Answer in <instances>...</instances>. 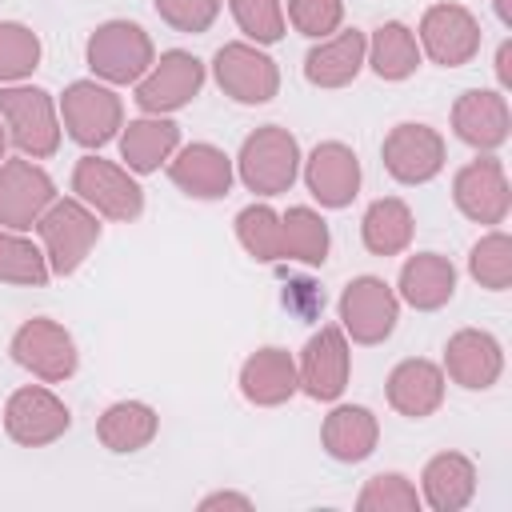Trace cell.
Segmentation results:
<instances>
[{"instance_id":"cell-15","label":"cell","mask_w":512,"mask_h":512,"mask_svg":"<svg viewBox=\"0 0 512 512\" xmlns=\"http://www.w3.org/2000/svg\"><path fill=\"white\" fill-rule=\"evenodd\" d=\"M296 376H300V392L312 400H340L352 376V348L340 324H324L320 332L308 336V344L300 348L296 360Z\"/></svg>"},{"instance_id":"cell-40","label":"cell","mask_w":512,"mask_h":512,"mask_svg":"<svg viewBox=\"0 0 512 512\" xmlns=\"http://www.w3.org/2000/svg\"><path fill=\"white\" fill-rule=\"evenodd\" d=\"M216 508H236V512H248L252 508V496L244 492H212L200 500V512H216Z\"/></svg>"},{"instance_id":"cell-28","label":"cell","mask_w":512,"mask_h":512,"mask_svg":"<svg viewBox=\"0 0 512 512\" xmlns=\"http://www.w3.org/2000/svg\"><path fill=\"white\" fill-rule=\"evenodd\" d=\"M156 432H160V416L144 400H116L96 420V440L116 456H132V452L148 448L156 440Z\"/></svg>"},{"instance_id":"cell-18","label":"cell","mask_w":512,"mask_h":512,"mask_svg":"<svg viewBox=\"0 0 512 512\" xmlns=\"http://www.w3.org/2000/svg\"><path fill=\"white\" fill-rule=\"evenodd\" d=\"M300 176L320 208H348L360 192V156L344 140H320L300 160Z\"/></svg>"},{"instance_id":"cell-36","label":"cell","mask_w":512,"mask_h":512,"mask_svg":"<svg viewBox=\"0 0 512 512\" xmlns=\"http://www.w3.org/2000/svg\"><path fill=\"white\" fill-rule=\"evenodd\" d=\"M356 508L360 512H416L420 492L404 472H376L372 480H364Z\"/></svg>"},{"instance_id":"cell-10","label":"cell","mask_w":512,"mask_h":512,"mask_svg":"<svg viewBox=\"0 0 512 512\" xmlns=\"http://www.w3.org/2000/svg\"><path fill=\"white\" fill-rule=\"evenodd\" d=\"M12 360L32 372L36 380L44 384H64L68 376H76V364H80V352H76V340L64 324L48 320V316H32L24 320L16 332H12V344H8Z\"/></svg>"},{"instance_id":"cell-12","label":"cell","mask_w":512,"mask_h":512,"mask_svg":"<svg viewBox=\"0 0 512 512\" xmlns=\"http://www.w3.org/2000/svg\"><path fill=\"white\" fill-rule=\"evenodd\" d=\"M420 56H428L440 68H464L480 52V20L464 4H428L416 32Z\"/></svg>"},{"instance_id":"cell-14","label":"cell","mask_w":512,"mask_h":512,"mask_svg":"<svg viewBox=\"0 0 512 512\" xmlns=\"http://www.w3.org/2000/svg\"><path fill=\"white\" fill-rule=\"evenodd\" d=\"M452 200L460 208V216H468L472 224H504L508 208H512V184L504 172V160H496L492 152L468 160L464 168H456L452 176Z\"/></svg>"},{"instance_id":"cell-42","label":"cell","mask_w":512,"mask_h":512,"mask_svg":"<svg viewBox=\"0 0 512 512\" xmlns=\"http://www.w3.org/2000/svg\"><path fill=\"white\" fill-rule=\"evenodd\" d=\"M492 8H496V16H500V24L512 28V0H492Z\"/></svg>"},{"instance_id":"cell-29","label":"cell","mask_w":512,"mask_h":512,"mask_svg":"<svg viewBox=\"0 0 512 512\" xmlns=\"http://www.w3.org/2000/svg\"><path fill=\"white\" fill-rule=\"evenodd\" d=\"M412 232H416V216L400 196H380L360 216V240L372 256H400L412 244Z\"/></svg>"},{"instance_id":"cell-30","label":"cell","mask_w":512,"mask_h":512,"mask_svg":"<svg viewBox=\"0 0 512 512\" xmlns=\"http://www.w3.org/2000/svg\"><path fill=\"white\" fill-rule=\"evenodd\" d=\"M364 64L396 84V80H408L416 68H420V44H416V32L404 24V20H384L380 28H372L368 36V52H364Z\"/></svg>"},{"instance_id":"cell-35","label":"cell","mask_w":512,"mask_h":512,"mask_svg":"<svg viewBox=\"0 0 512 512\" xmlns=\"http://www.w3.org/2000/svg\"><path fill=\"white\" fill-rule=\"evenodd\" d=\"M40 36L20 20H0V84H20L40 68Z\"/></svg>"},{"instance_id":"cell-7","label":"cell","mask_w":512,"mask_h":512,"mask_svg":"<svg viewBox=\"0 0 512 512\" xmlns=\"http://www.w3.org/2000/svg\"><path fill=\"white\" fill-rule=\"evenodd\" d=\"M336 316H340V328L352 344L372 348V344H384L396 332L400 296L380 276H356V280L344 284V292L336 300Z\"/></svg>"},{"instance_id":"cell-20","label":"cell","mask_w":512,"mask_h":512,"mask_svg":"<svg viewBox=\"0 0 512 512\" xmlns=\"http://www.w3.org/2000/svg\"><path fill=\"white\" fill-rule=\"evenodd\" d=\"M444 376L468 392H488L504 372V348L484 328H460L444 344Z\"/></svg>"},{"instance_id":"cell-26","label":"cell","mask_w":512,"mask_h":512,"mask_svg":"<svg viewBox=\"0 0 512 512\" xmlns=\"http://www.w3.org/2000/svg\"><path fill=\"white\" fill-rule=\"evenodd\" d=\"M476 496V464L464 452H436L420 472V504L432 512H460Z\"/></svg>"},{"instance_id":"cell-41","label":"cell","mask_w":512,"mask_h":512,"mask_svg":"<svg viewBox=\"0 0 512 512\" xmlns=\"http://www.w3.org/2000/svg\"><path fill=\"white\" fill-rule=\"evenodd\" d=\"M508 60H512V40H504L500 52H496V80H500V92L512 84V68H508Z\"/></svg>"},{"instance_id":"cell-2","label":"cell","mask_w":512,"mask_h":512,"mask_svg":"<svg viewBox=\"0 0 512 512\" xmlns=\"http://www.w3.org/2000/svg\"><path fill=\"white\" fill-rule=\"evenodd\" d=\"M300 160H304L300 156V140L280 124H264V128L244 136L240 156L232 164H236L240 184L248 192H256L260 200H268V196H280V192H288L296 184Z\"/></svg>"},{"instance_id":"cell-38","label":"cell","mask_w":512,"mask_h":512,"mask_svg":"<svg viewBox=\"0 0 512 512\" xmlns=\"http://www.w3.org/2000/svg\"><path fill=\"white\" fill-rule=\"evenodd\" d=\"M284 20L300 36L324 40V36L340 32V24H344V0H288V16Z\"/></svg>"},{"instance_id":"cell-6","label":"cell","mask_w":512,"mask_h":512,"mask_svg":"<svg viewBox=\"0 0 512 512\" xmlns=\"http://www.w3.org/2000/svg\"><path fill=\"white\" fill-rule=\"evenodd\" d=\"M72 196L84 200L96 216L128 224L144 212V188L136 184V176L124 164H112L96 152L80 156L72 168Z\"/></svg>"},{"instance_id":"cell-25","label":"cell","mask_w":512,"mask_h":512,"mask_svg":"<svg viewBox=\"0 0 512 512\" xmlns=\"http://www.w3.org/2000/svg\"><path fill=\"white\" fill-rule=\"evenodd\" d=\"M120 160L132 176H148L160 172V164L172 160V152L180 148V124L172 116H140L128 120L120 128Z\"/></svg>"},{"instance_id":"cell-32","label":"cell","mask_w":512,"mask_h":512,"mask_svg":"<svg viewBox=\"0 0 512 512\" xmlns=\"http://www.w3.org/2000/svg\"><path fill=\"white\" fill-rule=\"evenodd\" d=\"M52 276L48 256L40 244H32L24 232L0 228V284L16 288H44Z\"/></svg>"},{"instance_id":"cell-34","label":"cell","mask_w":512,"mask_h":512,"mask_svg":"<svg viewBox=\"0 0 512 512\" xmlns=\"http://www.w3.org/2000/svg\"><path fill=\"white\" fill-rule=\"evenodd\" d=\"M468 276L488 292H508L512 288V236L500 228L484 232L468 252Z\"/></svg>"},{"instance_id":"cell-33","label":"cell","mask_w":512,"mask_h":512,"mask_svg":"<svg viewBox=\"0 0 512 512\" xmlns=\"http://www.w3.org/2000/svg\"><path fill=\"white\" fill-rule=\"evenodd\" d=\"M236 240L240 248L260 260V264H276L284 260V232H280V212L272 204H248L236 212Z\"/></svg>"},{"instance_id":"cell-16","label":"cell","mask_w":512,"mask_h":512,"mask_svg":"<svg viewBox=\"0 0 512 512\" xmlns=\"http://www.w3.org/2000/svg\"><path fill=\"white\" fill-rule=\"evenodd\" d=\"M56 200V180L28 156L0 160V228L32 232L44 208Z\"/></svg>"},{"instance_id":"cell-17","label":"cell","mask_w":512,"mask_h":512,"mask_svg":"<svg viewBox=\"0 0 512 512\" xmlns=\"http://www.w3.org/2000/svg\"><path fill=\"white\" fill-rule=\"evenodd\" d=\"M452 132L476 152H496L512 136V108L500 88H468L452 104Z\"/></svg>"},{"instance_id":"cell-31","label":"cell","mask_w":512,"mask_h":512,"mask_svg":"<svg viewBox=\"0 0 512 512\" xmlns=\"http://www.w3.org/2000/svg\"><path fill=\"white\" fill-rule=\"evenodd\" d=\"M280 232H284V260H300L308 268H320L328 260L332 236L316 208L292 204L288 212H280Z\"/></svg>"},{"instance_id":"cell-1","label":"cell","mask_w":512,"mask_h":512,"mask_svg":"<svg viewBox=\"0 0 512 512\" xmlns=\"http://www.w3.org/2000/svg\"><path fill=\"white\" fill-rule=\"evenodd\" d=\"M0 120L8 128V144H16L28 160H48L60 152V108L52 92L36 84H0Z\"/></svg>"},{"instance_id":"cell-9","label":"cell","mask_w":512,"mask_h":512,"mask_svg":"<svg viewBox=\"0 0 512 512\" xmlns=\"http://www.w3.org/2000/svg\"><path fill=\"white\" fill-rule=\"evenodd\" d=\"M220 92L236 104H268L280 92V64L252 40H228L212 56Z\"/></svg>"},{"instance_id":"cell-43","label":"cell","mask_w":512,"mask_h":512,"mask_svg":"<svg viewBox=\"0 0 512 512\" xmlns=\"http://www.w3.org/2000/svg\"><path fill=\"white\" fill-rule=\"evenodd\" d=\"M4 152H8V128H4V120H0V160H4Z\"/></svg>"},{"instance_id":"cell-3","label":"cell","mask_w":512,"mask_h":512,"mask_svg":"<svg viewBox=\"0 0 512 512\" xmlns=\"http://www.w3.org/2000/svg\"><path fill=\"white\" fill-rule=\"evenodd\" d=\"M36 232L52 276H72L84 268V260L100 240V216L76 196H56L36 220Z\"/></svg>"},{"instance_id":"cell-27","label":"cell","mask_w":512,"mask_h":512,"mask_svg":"<svg viewBox=\"0 0 512 512\" xmlns=\"http://www.w3.org/2000/svg\"><path fill=\"white\" fill-rule=\"evenodd\" d=\"M396 296L416 312H436L456 296V268L440 252H416L400 264Z\"/></svg>"},{"instance_id":"cell-5","label":"cell","mask_w":512,"mask_h":512,"mask_svg":"<svg viewBox=\"0 0 512 512\" xmlns=\"http://www.w3.org/2000/svg\"><path fill=\"white\" fill-rule=\"evenodd\" d=\"M84 60L96 80L120 88V84H136L156 64V44L136 20H104L88 36Z\"/></svg>"},{"instance_id":"cell-39","label":"cell","mask_w":512,"mask_h":512,"mask_svg":"<svg viewBox=\"0 0 512 512\" xmlns=\"http://www.w3.org/2000/svg\"><path fill=\"white\" fill-rule=\"evenodd\" d=\"M156 16L176 32H208L220 16V0H152Z\"/></svg>"},{"instance_id":"cell-22","label":"cell","mask_w":512,"mask_h":512,"mask_svg":"<svg viewBox=\"0 0 512 512\" xmlns=\"http://www.w3.org/2000/svg\"><path fill=\"white\" fill-rule=\"evenodd\" d=\"M300 392L296 360L288 348L264 344L240 364V396L256 408H280Z\"/></svg>"},{"instance_id":"cell-8","label":"cell","mask_w":512,"mask_h":512,"mask_svg":"<svg viewBox=\"0 0 512 512\" xmlns=\"http://www.w3.org/2000/svg\"><path fill=\"white\" fill-rule=\"evenodd\" d=\"M204 76H208L204 60H196V56L184 52V48H168V52H160L156 64L132 84V88H136L132 100L140 104L144 116H172V112L188 108V104L200 96Z\"/></svg>"},{"instance_id":"cell-24","label":"cell","mask_w":512,"mask_h":512,"mask_svg":"<svg viewBox=\"0 0 512 512\" xmlns=\"http://www.w3.org/2000/svg\"><path fill=\"white\" fill-rule=\"evenodd\" d=\"M320 444L336 464H360L380 444V420L364 404H336L320 424Z\"/></svg>"},{"instance_id":"cell-11","label":"cell","mask_w":512,"mask_h":512,"mask_svg":"<svg viewBox=\"0 0 512 512\" xmlns=\"http://www.w3.org/2000/svg\"><path fill=\"white\" fill-rule=\"evenodd\" d=\"M380 156H384V172L396 180V184H428L444 172V160H448V144L444 136L432 128V124H420V120H404L396 124L384 144H380Z\"/></svg>"},{"instance_id":"cell-23","label":"cell","mask_w":512,"mask_h":512,"mask_svg":"<svg viewBox=\"0 0 512 512\" xmlns=\"http://www.w3.org/2000/svg\"><path fill=\"white\" fill-rule=\"evenodd\" d=\"M364 52H368V36L360 28H340L308 48L304 80L312 88H348L364 68Z\"/></svg>"},{"instance_id":"cell-19","label":"cell","mask_w":512,"mask_h":512,"mask_svg":"<svg viewBox=\"0 0 512 512\" xmlns=\"http://www.w3.org/2000/svg\"><path fill=\"white\" fill-rule=\"evenodd\" d=\"M168 180L192 200H224L232 192L236 164L224 148H216L208 140H192V144H180L172 152Z\"/></svg>"},{"instance_id":"cell-37","label":"cell","mask_w":512,"mask_h":512,"mask_svg":"<svg viewBox=\"0 0 512 512\" xmlns=\"http://www.w3.org/2000/svg\"><path fill=\"white\" fill-rule=\"evenodd\" d=\"M236 28L252 40V44H276L288 32L284 20V0H228Z\"/></svg>"},{"instance_id":"cell-4","label":"cell","mask_w":512,"mask_h":512,"mask_svg":"<svg viewBox=\"0 0 512 512\" xmlns=\"http://www.w3.org/2000/svg\"><path fill=\"white\" fill-rule=\"evenodd\" d=\"M56 108H60L64 132H68L80 148H88V152L112 144V140L120 136V128H124V100L116 96L112 84H104V80H96V76H92V80H72V84L60 92Z\"/></svg>"},{"instance_id":"cell-21","label":"cell","mask_w":512,"mask_h":512,"mask_svg":"<svg viewBox=\"0 0 512 512\" xmlns=\"http://www.w3.org/2000/svg\"><path fill=\"white\" fill-rule=\"evenodd\" d=\"M444 392H448L444 368H440L436 360H424V356L400 360V364L388 372V384H384L388 404H392L400 416H408V420H424V416L440 412Z\"/></svg>"},{"instance_id":"cell-13","label":"cell","mask_w":512,"mask_h":512,"mask_svg":"<svg viewBox=\"0 0 512 512\" xmlns=\"http://www.w3.org/2000/svg\"><path fill=\"white\" fill-rule=\"evenodd\" d=\"M68 424V404L44 384H24L4 400V432L20 448H48L68 432Z\"/></svg>"}]
</instances>
